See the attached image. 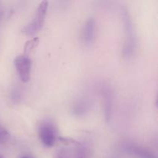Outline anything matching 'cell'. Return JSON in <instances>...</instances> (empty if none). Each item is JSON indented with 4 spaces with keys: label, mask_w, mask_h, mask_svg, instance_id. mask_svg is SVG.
<instances>
[{
    "label": "cell",
    "mask_w": 158,
    "mask_h": 158,
    "mask_svg": "<svg viewBox=\"0 0 158 158\" xmlns=\"http://www.w3.org/2000/svg\"><path fill=\"white\" fill-rule=\"evenodd\" d=\"M22 158H29V157H22Z\"/></svg>",
    "instance_id": "obj_12"
},
{
    "label": "cell",
    "mask_w": 158,
    "mask_h": 158,
    "mask_svg": "<svg viewBox=\"0 0 158 158\" xmlns=\"http://www.w3.org/2000/svg\"><path fill=\"white\" fill-rule=\"evenodd\" d=\"M0 158H4V157H3L2 155H0Z\"/></svg>",
    "instance_id": "obj_11"
},
{
    "label": "cell",
    "mask_w": 158,
    "mask_h": 158,
    "mask_svg": "<svg viewBox=\"0 0 158 158\" xmlns=\"http://www.w3.org/2000/svg\"><path fill=\"white\" fill-rule=\"evenodd\" d=\"M14 65L16 69L20 80L27 83L30 80L32 61L28 56L19 55L14 59Z\"/></svg>",
    "instance_id": "obj_3"
},
{
    "label": "cell",
    "mask_w": 158,
    "mask_h": 158,
    "mask_svg": "<svg viewBox=\"0 0 158 158\" xmlns=\"http://www.w3.org/2000/svg\"><path fill=\"white\" fill-rule=\"evenodd\" d=\"M7 137V133L5 130L0 128V142L4 141L6 138Z\"/></svg>",
    "instance_id": "obj_10"
},
{
    "label": "cell",
    "mask_w": 158,
    "mask_h": 158,
    "mask_svg": "<svg viewBox=\"0 0 158 158\" xmlns=\"http://www.w3.org/2000/svg\"><path fill=\"white\" fill-rule=\"evenodd\" d=\"M75 151V158H90L91 148L87 142H78Z\"/></svg>",
    "instance_id": "obj_5"
},
{
    "label": "cell",
    "mask_w": 158,
    "mask_h": 158,
    "mask_svg": "<svg viewBox=\"0 0 158 158\" xmlns=\"http://www.w3.org/2000/svg\"><path fill=\"white\" fill-rule=\"evenodd\" d=\"M39 137L42 143L46 147H52L56 141V128L49 120H43L39 125Z\"/></svg>",
    "instance_id": "obj_2"
},
{
    "label": "cell",
    "mask_w": 158,
    "mask_h": 158,
    "mask_svg": "<svg viewBox=\"0 0 158 158\" xmlns=\"http://www.w3.org/2000/svg\"><path fill=\"white\" fill-rule=\"evenodd\" d=\"M40 43V39L38 37H33L31 40H28L24 46V55L29 56Z\"/></svg>",
    "instance_id": "obj_7"
},
{
    "label": "cell",
    "mask_w": 158,
    "mask_h": 158,
    "mask_svg": "<svg viewBox=\"0 0 158 158\" xmlns=\"http://www.w3.org/2000/svg\"><path fill=\"white\" fill-rule=\"evenodd\" d=\"M105 94V102H104V112H105V118L107 120L110 118L111 114V108H112V94L110 90H106Z\"/></svg>",
    "instance_id": "obj_6"
},
{
    "label": "cell",
    "mask_w": 158,
    "mask_h": 158,
    "mask_svg": "<svg viewBox=\"0 0 158 158\" xmlns=\"http://www.w3.org/2000/svg\"><path fill=\"white\" fill-rule=\"evenodd\" d=\"M134 152L136 154H138L139 156H142L144 158H153V155H151L150 153H148V151H145L143 149H140V148H134Z\"/></svg>",
    "instance_id": "obj_8"
},
{
    "label": "cell",
    "mask_w": 158,
    "mask_h": 158,
    "mask_svg": "<svg viewBox=\"0 0 158 158\" xmlns=\"http://www.w3.org/2000/svg\"><path fill=\"white\" fill-rule=\"evenodd\" d=\"M59 140L61 141V143H65V144H75L77 145L78 143V142L76 141V140H73V139L69 138H63V137H60Z\"/></svg>",
    "instance_id": "obj_9"
},
{
    "label": "cell",
    "mask_w": 158,
    "mask_h": 158,
    "mask_svg": "<svg viewBox=\"0 0 158 158\" xmlns=\"http://www.w3.org/2000/svg\"><path fill=\"white\" fill-rule=\"evenodd\" d=\"M82 38L86 45H90L96 38V22L94 18H89L83 26Z\"/></svg>",
    "instance_id": "obj_4"
},
{
    "label": "cell",
    "mask_w": 158,
    "mask_h": 158,
    "mask_svg": "<svg viewBox=\"0 0 158 158\" xmlns=\"http://www.w3.org/2000/svg\"><path fill=\"white\" fill-rule=\"evenodd\" d=\"M1 15H2V14H1V13H0V17H1Z\"/></svg>",
    "instance_id": "obj_13"
},
{
    "label": "cell",
    "mask_w": 158,
    "mask_h": 158,
    "mask_svg": "<svg viewBox=\"0 0 158 158\" xmlns=\"http://www.w3.org/2000/svg\"><path fill=\"white\" fill-rule=\"evenodd\" d=\"M48 5H49V2L47 1H42L39 4L36 12H35L32 21L23 29V32L25 35L32 36L41 30L45 23Z\"/></svg>",
    "instance_id": "obj_1"
}]
</instances>
